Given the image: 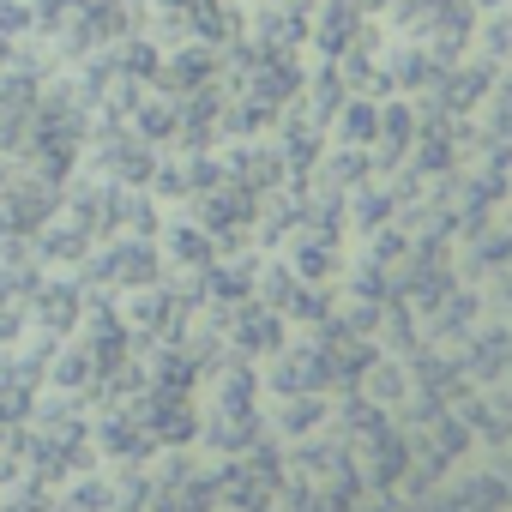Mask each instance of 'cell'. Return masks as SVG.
<instances>
[{"label": "cell", "instance_id": "1", "mask_svg": "<svg viewBox=\"0 0 512 512\" xmlns=\"http://www.w3.org/2000/svg\"><path fill=\"white\" fill-rule=\"evenodd\" d=\"M31 0H0V43H7L13 31H31Z\"/></svg>", "mask_w": 512, "mask_h": 512}]
</instances>
